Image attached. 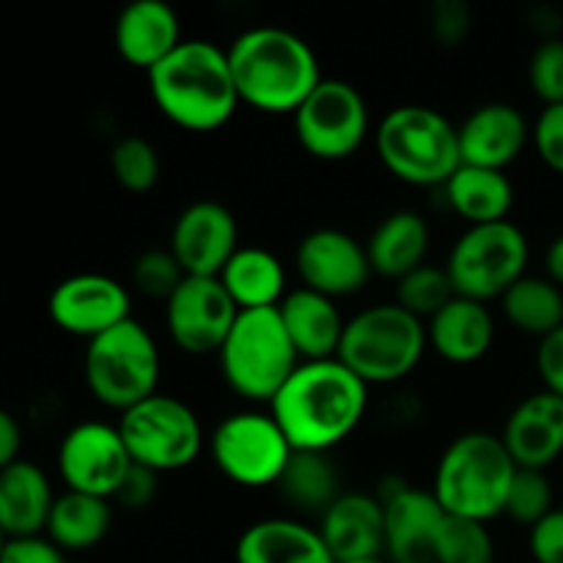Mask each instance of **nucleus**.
<instances>
[{"instance_id":"obj_30","label":"nucleus","mask_w":563,"mask_h":563,"mask_svg":"<svg viewBox=\"0 0 563 563\" xmlns=\"http://www.w3.org/2000/svg\"><path fill=\"white\" fill-rule=\"evenodd\" d=\"M110 526H113V506L108 498L66 489L55 498L44 533L64 553H82L97 548L110 533Z\"/></svg>"},{"instance_id":"obj_12","label":"nucleus","mask_w":563,"mask_h":563,"mask_svg":"<svg viewBox=\"0 0 563 563\" xmlns=\"http://www.w3.org/2000/svg\"><path fill=\"white\" fill-rule=\"evenodd\" d=\"M297 143L311 157L346 159L368 137V104L361 88L341 77H322L306 102L291 113Z\"/></svg>"},{"instance_id":"obj_6","label":"nucleus","mask_w":563,"mask_h":563,"mask_svg":"<svg viewBox=\"0 0 563 563\" xmlns=\"http://www.w3.org/2000/svg\"><path fill=\"white\" fill-rule=\"evenodd\" d=\"M427 346L423 319L396 302H377L346 319L335 357L372 388L394 385L416 372Z\"/></svg>"},{"instance_id":"obj_40","label":"nucleus","mask_w":563,"mask_h":563,"mask_svg":"<svg viewBox=\"0 0 563 563\" xmlns=\"http://www.w3.org/2000/svg\"><path fill=\"white\" fill-rule=\"evenodd\" d=\"M531 141L542 163L563 176V102L548 104L539 113L537 124L531 130Z\"/></svg>"},{"instance_id":"obj_32","label":"nucleus","mask_w":563,"mask_h":563,"mask_svg":"<svg viewBox=\"0 0 563 563\" xmlns=\"http://www.w3.org/2000/svg\"><path fill=\"white\" fill-rule=\"evenodd\" d=\"M504 313L520 333L539 341L563 328V289L550 278L526 275L504 297Z\"/></svg>"},{"instance_id":"obj_11","label":"nucleus","mask_w":563,"mask_h":563,"mask_svg":"<svg viewBox=\"0 0 563 563\" xmlns=\"http://www.w3.org/2000/svg\"><path fill=\"white\" fill-rule=\"evenodd\" d=\"M214 467L240 487H273L289 465V438L269 410H240L225 416L207 438Z\"/></svg>"},{"instance_id":"obj_1","label":"nucleus","mask_w":563,"mask_h":563,"mask_svg":"<svg viewBox=\"0 0 563 563\" xmlns=\"http://www.w3.org/2000/svg\"><path fill=\"white\" fill-rule=\"evenodd\" d=\"M267 407L291 449L330 454L361 427L368 385L339 357L300 361Z\"/></svg>"},{"instance_id":"obj_33","label":"nucleus","mask_w":563,"mask_h":563,"mask_svg":"<svg viewBox=\"0 0 563 563\" xmlns=\"http://www.w3.org/2000/svg\"><path fill=\"white\" fill-rule=\"evenodd\" d=\"M456 297L454 284L449 278V269L438 267V264H421L412 273H407L405 278L396 280V306H401L405 311H410L412 317L429 319L440 311V308L449 306Z\"/></svg>"},{"instance_id":"obj_23","label":"nucleus","mask_w":563,"mask_h":563,"mask_svg":"<svg viewBox=\"0 0 563 563\" xmlns=\"http://www.w3.org/2000/svg\"><path fill=\"white\" fill-rule=\"evenodd\" d=\"M236 563H335L319 528L295 517H267L236 539Z\"/></svg>"},{"instance_id":"obj_45","label":"nucleus","mask_w":563,"mask_h":563,"mask_svg":"<svg viewBox=\"0 0 563 563\" xmlns=\"http://www.w3.org/2000/svg\"><path fill=\"white\" fill-rule=\"evenodd\" d=\"M20 449H22L20 421H16L9 410L0 407V471H5V467L14 465V462L20 460Z\"/></svg>"},{"instance_id":"obj_38","label":"nucleus","mask_w":563,"mask_h":563,"mask_svg":"<svg viewBox=\"0 0 563 563\" xmlns=\"http://www.w3.org/2000/svg\"><path fill=\"white\" fill-rule=\"evenodd\" d=\"M528 80L533 93L548 104L563 102V38H544L528 60Z\"/></svg>"},{"instance_id":"obj_18","label":"nucleus","mask_w":563,"mask_h":563,"mask_svg":"<svg viewBox=\"0 0 563 563\" xmlns=\"http://www.w3.org/2000/svg\"><path fill=\"white\" fill-rule=\"evenodd\" d=\"M240 247V225L225 203L201 198L187 203L174 220L168 251L181 264L185 275L218 278Z\"/></svg>"},{"instance_id":"obj_16","label":"nucleus","mask_w":563,"mask_h":563,"mask_svg":"<svg viewBox=\"0 0 563 563\" xmlns=\"http://www.w3.org/2000/svg\"><path fill=\"white\" fill-rule=\"evenodd\" d=\"M47 311L64 333L91 341L132 317V297L110 275L77 273L49 291Z\"/></svg>"},{"instance_id":"obj_20","label":"nucleus","mask_w":563,"mask_h":563,"mask_svg":"<svg viewBox=\"0 0 563 563\" xmlns=\"http://www.w3.org/2000/svg\"><path fill=\"white\" fill-rule=\"evenodd\" d=\"M504 445L517 467L548 471L563 454V399L539 390L522 399L506 418Z\"/></svg>"},{"instance_id":"obj_14","label":"nucleus","mask_w":563,"mask_h":563,"mask_svg":"<svg viewBox=\"0 0 563 563\" xmlns=\"http://www.w3.org/2000/svg\"><path fill=\"white\" fill-rule=\"evenodd\" d=\"M240 308L220 278L187 275L165 302V328L174 344L187 355H212L234 328Z\"/></svg>"},{"instance_id":"obj_13","label":"nucleus","mask_w":563,"mask_h":563,"mask_svg":"<svg viewBox=\"0 0 563 563\" xmlns=\"http://www.w3.org/2000/svg\"><path fill=\"white\" fill-rule=\"evenodd\" d=\"M130 467L132 456L119 423L82 421L71 427L58 445V473L71 493L113 500Z\"/></svg>"},{"instance_id":"obj_26","label":"nucleus","mask_w":563,"mask_h":563,"mask_svg":"<svg viewBox=\"0 0 563 563\" xmlns=\"http://www.w3.org/2000/svg\"><path fill=\"white\" fill-rule=\"evenodd\" d=\"M58 495L36 462L16 460L0 471V531L5 539L44 533Z\"/></svg>"},{"instance_id":"obj_34","label":"nucleus","mask_w":563,"mask_h":563,"mask_svg":"<svg viewBox=\"0 0 563 563\" xmlns=\"http://www.w3.org/2000/svg\"><path fill=\"white\" fill-rule=\"evenodd\" d=\"M434 563H495V542L487 522L465 520L445 511L434 542Z\"/></svg>"},{"instance_id":"obj_31","label":"nucleus","mask_w":563,"mask_h":563,"mask_svg":"<svg viewBox=\"0 0 563 563\" xmlns=\"http://www.w3.org/2000/svg\"><path fill=\"white\" fill-rule=\"evenodd\" d=\"M275 487L280 489V495H284L291 509L319 517L344 493L339 467L333 465L330 454H324V451H295Z\"/></svg>"},{"instance_id":"obj_10","label":"nucleus","mask_w":563,"mask_h":563,"mask_svg":"<svg viewBox=\"0 0 563 563\" xmlns=\"http://www.w3.org/2000/svg\"><path fill=\"white\" fill-rule=\"evenodd\" d=\"M119 432L132 462L154 473L185 471L207 449L198 412L179 396L159 390L121 412Z\"/></svg>"},{"instance_id":"obj_46","label":"nucleus","mask_w":563,"mask_h":563,"mask_svg":"<svg viewBox=\"0 0 563 563\" xmlns=\"http://www.w3.org/2000/svg\"><path fill=\"white\" fill-rule=\"evenodd\" d=\"M544 267H548V278L553 280V284L563 286V234L550 242L548 256H544Z\"/></svg>"},{"instance_id":"obj_9","label":"nucleus","mask_w":563,"mask_h":563,"mask_svg":"<svg viewBox=\"0 0 563 563\" xmlns=\"http://www.w3.org/2000/svg\"><path fill=\"white\" fill-rule=\"evenodd\" d=\"M531 245L526 231L511 220L467 225L451 245L445 269L456 295L471 300H500L520 278H526Z\"/></svg>"},{"instance_id":"obj_29","label":"nucleus","mask_w":563,"mask_h":563,"mask_svg":"<svg viewBox=\"0 0 563 563\" xmlns=\"http://www.w3.org/2000/svg\"><path fill=\"white\" fill-rule=\"evenodd\" d=\"M220 284L240 311L251 308H278L286 297V267L273 251L258 245H240L223 273Z\"/></svg>"},{"instance_id":"obj_27","label":"nucleus","mask_w":563,"mask_h":563,"mask_svg":"<svg viewBox=\"0 0 563 563\" xmlns=\"http://www.w3.org/2000/svg\"><path fill=\"white\" fill-rule=\"evenodd\" d=\"M429 240H432V231H429L427 218L416 209H396L385 214L366 240L374 275L394 280L405 278L407 273L427 264Z\"/></svg>"},{"instance_id":"obj_28","label":"nucleus","mask_w":563,"mask_h":563,"mask_svg":"<svg viewBox=\"0 0 563 563\" xmlns=\"http://www.w3.org/2000/svg\"><path fill=\"white\" fill-rule=\"evenodd\" d=\"M443 192L451 212L467 220V225L509 220L511 207H515V185L506 176V170L462 163L443 185Z\"/></svg>"},{"instance_id":"obj_22","label":"nucleus","mask_w":563,"mask_h":563,"mask_svg":"<svg viewBox=\"0 0 563 563\" xmlns=\"http://www.w3.org/2000/svg\"><path fill=\"white\" fill-rule=\"evenodd\" d=\"M113 42L126 64L152 71L185 38L174 5L165 0H132L115 16Z\"/></svg>"},{"instance_id":"obj_3","label":"nucleus","mask_w":563,"mask_h":563,"mask_svg":"<svg viewBox=\"0 0 563 563\" xmlns=\"http://www.w3.org/2000/svg\"><path fill=\"white\" fill-rule=\"evenodd\" d=\"M146 75L157 110L181 130H220L240 108L229 53L209 38H185Z\"/></svg>"},{"instance_id":"obj_43","label":"nucleus","mask_w":563,"mask_h":563,"mask_svg":"<svg viewBox=\"0 0 563 563\" xmlns=\"http://www.w3.org/2000/svg\"><path fill=\"white\" fill-rule=\"evenodd\" d=\"M157 478H159V473H154V471H148V467H141L132 462L130 473L124 476V482H121L119 493L113 495V500L130 511L146 509V506H152L154 498H157V489H159Z\"/></svg>"},{"instance_id":"obj_42","label":"nucleus","mask_w":563,"mask_h":563,"mask_svg":"<svg viewBox=\"0 0 563 563\" xmlns=\"http://www.w3.org/2000/svg\"><path fill=\"white\" fill-rule=\"evenodd\" d=\"M528 548L537 563H563V509H553L528 528Z\"/></svg>"},{"instance_id":"obj_5","label":"nucleus","mask_w":563,"mask_h":563,"mask_svg":"<svg viewBox=\"0 0 563 563\" xmlns=\"http://www.w3.org/2000/svg\"><path fill=\"white\" fill-rule=\"evenodd\" d=\"M374 146L385 168L412 187H443L462 165L460 126L429 104H399L379 119Z\"/></svg>"},{"instance_id":"obj_36","label":"nucleus","mask_w":563,"mask_h":563,"mask_svg":"<svg viewBox=\"0 0 563 563\" xmlns=\"http://www.w3.org/2000/svg\"><path fill=\"white\" fill-rule=\"evenodd\" d=\"M553 509V487H550L548 473L531 471V467H517L504 515L520 522V526L533 528Z\"/></svg>"},{"instance_id":"obj_37","label":"nucleus","mask_w":563,"mask_h":563,"mask_svg":"<svg viewBox=\"0 0 563 563\" xmlns=\"http://www.w3.org/2000/svg\"><path fill=\"white\" fill-rule=\"evenodd\" d=\"M185 278V269L168 247H148L132 262V286L154 300L168 302Z\"/></svg>"},{"instance_id":"obj_15","label":"nucleus","mask_w":563,"mask_h":563,"mask_svg":"<svg viewBox=\"0 0 563 563\" xmlns=\"http://www.w3.org/2000/svg\"><path fill=\"white\" fill-rule=\"evenodd\" d=\"M374 495L385 511V559L390 563H434V542L445 509L432 489L388 476Z\"/></svg>"},{"instance_id":"obj_19","label":"nucleus","mask_w":563,"mask_h":563,"mask_svg":"<svg viewBox=\"0 0 563 563\" xmlns=\"http://www.w3.org/2000/svg\"><path fill=\"white\" fill-rule=\"evenodd\" d=\"M531 141V126L511 102H484L460 124V154L465 165L506 170Z\"/></svg>"},{"instance_id":"obj_47","label":"nucleus","mask_w":563,"mask_h":563,"mask_svg":"<svg viewBox=\"0 0 563 563\" xmlns=\"http://www.w3.org/2000/svg\"><path fill=\"white\" fill-rule=\"evenodd\" d=\"M335 563H390L385 555H377V559H357V561H335Z\"/></svg>"},{"instance_id":"obj_4","label":"nucleus","mask_w":563,"mask_h":563,"mask_svg":"<svg viewBox=\"0 0 563 563\" xmlns=\"http://www.w3.org/2000/svg\"><path fill=\"white\" fill-rule=\"evenodd\" d=\"M517 462L500 434L465 432L445 445L432 493L449 515L489 522L504 515Z\"/></svg>"},{"instance_id":"obj_25","label":"nucleus","mask_w":563,"mask_h":563,"mask_svg":"<svg viewBox=\"0 0 563 563\" xmlns=\"http://www.w3.org/2000/svg\"><path fill=\"white\" fill-rule=\"evenodd\" d=\"M429 346L454 366H471L489 352L495 341V317L487 302L456 295L427 322Z\"/></svg>"},{"instance_id":"obj_17","label":"nucleus","mask_w":563,"mask_h":563,"mask_svg":"<svg viewBox=\"0 0 563 563\" xmlns=\"http://www.w3.org/2000/svg\"><path fill=\"white\" fill-rule=\"evenodd\" d=\"M295 267L300 273L302 286L333 297V300L357 295L374 275L366 242L352 236L350 231L333 229V225L308 231L297 242Z\"/></svg>"},{"instance_id":"obj_8","label":"nucleus","mask_w":563,"mask_h":563,"mask_svg":"<svg viewBox=\"0 0 563 563\" xmlns=\"http://www.w3.org/2000/svg\"><path fill=\"white\" fill-rule=\"evenodd\" d=\"M159 372L157 341L135 317L88 341L82 357V377L91 396L119 416L157 394Z\"/></svg>"},{"instance_id":"obj_41","label":"nucleus","mask_w":563,"mask_h":563,"mask_svg":"<svg viewBox=\"0 0 563 563\" xmlns=\"http://www.w3.org/2000/svg\"><path fill=\"white\" fill-rule=\"evenodd\" d=\"M0 563H66V553L47 533H36V537L5 539Z\"/></svg>"},{"instance_id":"obj_7","label":"nucleus","mask_w":563,"mask_h":563,"mask_svg":"<svg viewBox=\"0 0 563 563\" xmlns=\"http://www.w3.org/2000/svg\"><path fill=\"white\" fill-rule=\"evenodd\" d=\"M218 357L225 385L242 399L262 405H269L300 366V355L286 333L278 308L240 311Z\"/></svg>"},{"instance_id":"obj_48","label":"nucleus","mask_w":563,"mask_h":563,"mask_svg":"<svg viewBox=\"0 0 563 563\" xmlns=\"http://www.w3.org/2000/svg\"><path fill=\"white\" fill-rule=\"evenodd\" d=\"M3 544H5V537H3V531H0V553H3Z\"/></svg>"},{"instance_id":"obj_44","label":"nucleus","mask_w":563,"mask_h":563,"mask_svg":"<svg viewBox=\"0 0 563 563\" xmlns=\"http://www.w3.org/2000/svg\"><path fill=\"white\" fill-rule=\"evenodd\" d=\"M537 372L542 377L544 390L563 399V328L539 341Z\"/></svg>"},{"instance_id":"obj_35","label":"nucleus","mask_w":563,"mask_h":563,"mask_svg":"<svg viewBox=\"0 0 563 563\" xmlns=\"http://www.w3.org/2000/svg\"><path fill=\"white\" fill-rule=\"evenodd\" d=\"M110 170L113 179L130 192H148L159 181L157 146L143 135H124L110 148Z\"/></svg>"},{"instance_id":"obj_21","label":"nucleus","mask_w":563,"mask_h":563,"mask_svg":"<svg viewBox=\"0 0 563 563\" xmlns=\"http://www.w3.org/2000/svg\"><path fill=\"white\" fill-rule=\"evenodd\" d=\"M319 533L335 561L385 555V511L374 493H341L319 517Z\"/></svg>"},{"instance_id":"obj_24","label":"nucleus","mask_w":563,"mask_h":563,"mask_svg":"<svg viewBox=\"0 0 563 563\" xmlns=\"http://www.w3.org/2000/svg\"><path fill=\"white\" fill-rule=\"evenodd\" d=\"M278 313L300 361H324L339 355L346 319L341 317L333 297L297 286L286 291Z\"/></svg>"},{"instance_id":"obj_2","label":"nucleus","mask_w":563,"mask_h":563,"mask_svg":"<svg viewBox=\"0 0 563 563\" xmlns=\"http://www.w3.org/2000/svg\"><path fill=\"white\" fill-rule=\"evenodd\" d=\"M240 102L262 113H295L322 82V69L311 44L280 25L242 31L225 47Z\"/></svg>"},{"instance_id":"obj_39","label":"nucleus","mask_w":563,"mask_h":563,"mask_svg":"<svg viewBox=\"0 0 563 563\" xmlns=\"http://www.w3.org/2000/svg\"><path fill=\"white\" fill-rule=\"evenodd\" d=\"M429 27L443 47H456L473 27V11L465 0H434L429 9Z\"/></svg>"}]
</instances>
